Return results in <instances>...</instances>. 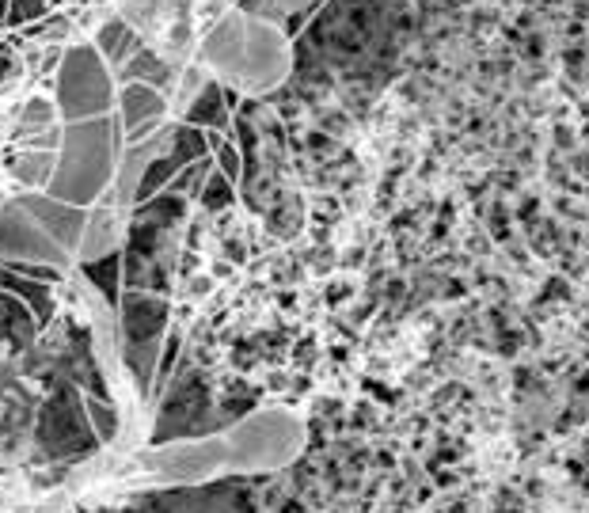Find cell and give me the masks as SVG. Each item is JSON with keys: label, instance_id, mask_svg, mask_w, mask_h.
I'll use <instances>...</instances> for the list:
<instances>
[{"label": "cell", "instance_id": "e0dca14e", "mask_svg": "<svg viewBox=\"0 0 589 513\" xmlns=\"http://www.w3.org/2000/svg\"><path fill=\"white\" fill-rule=\"evenodd\" d=\"M46 12H50L46 0H8V19H4V27H31V23H38Z\"/></svg>", "mask_w": 589, "mask_h": 513}, {"label": "cell", "instance_id": "5bb4252c", "mask_svg": "<svg viewBox=\"0 0 589 513\" xmlns=\"http://www.w3.org/2000/svg\"><path fill=\"white\" fill-rule=\"evenodd\" d=\"M202 209H209V213H217V209H228L232 202H236V183L232 179H225L221 171L213 168L209 171V179L202 183V190H198V198H194Z\"/></svg>", "mask_w": 589, "mask_h": 513}, {"label": "cell", "instance_id": "7402d4cb", "mask_svg": "<svg viewBox=\"0 0 589 513\" xmlns=\"http://www.w3.org/2000/svg\"><path fill=\"white\" fill-rule=\"evenodd\" d=\"M232 4H240V0H232Z\"/></svg>", "mask_w": 589, "mask_h": 513}, {"label": "cell", "instance_id": "5b68a950", "mask_svg": "<svg viewBox=\"0 0 589 513\" xmlns=\"http://www.w3.org/2000/svg\"><path fill=\"white\" fill-rule=\"evenodd\" d=\"M114 114L122 122V133H126V145H137L164 126L168 118V95L156 92L152 84H118V95H114Z\"/></svg>", "mask_w": 589, "mask_h": 513}, {"label": "cell", "instance_id": "9c48e42d", "mask_svg": "<svg viewBox=\"0 0 589 513\" xmlns=\"http://www.w3.org/2000/svg\"><path fill=\"white\" fill-rule=\"evenodd\" d=\"M0 289L16 293L19 301H23L27 308H31V312H35L38 323H46L50 316H54V285L35 282V278H23V274H16L12 266L0 263Z\"/></svg>", "mask_w": 589, "mask_h": 513}, {"label": "cell", "instance_id": "ffe728a7", "mask_svg": "<svg viewBox=\"0 0 589 513\" xmlns=\"http://www.w3.org/2000/svg\"><path fill=\"white\" fill-rule=\"evenodd\" d=\"M0 342H4V323H0Z\"/></svg>", "mask_w": 589, "mask_h": 513}, {"label": "cell", "instance_id": "7c38bea8", "mask_svg": "<svg viewBox=\"0 0 589 513\" xmlns=\"http://www.w3.org/2000/svg\"><path fill=\"white\" fill-rule=\"evenodd\" d=\"M164 156L175 164V171L194 164V160H202V156H209L206 130H198V126H190V122H175V126H171V145Z\"/></svg>", "mask_w": 589, "mask_h": 513}, {"label": "cell", "instance_id": "8992f818", "mask_svg": "<svg viewBox=\"0 0 589 513\" xmlns=\"http://www.w3.org/2000/svg\"><path fill=\"white\" fill-rule=\"evenodd\" d=\"M118 320L126 342H160L168 335V301L145 289H122Z\"/></svg>", "mask_w": 589, "mask_h": 513}, {"label": "cell", "instance_id": "3957f363", "mask_svg": "<svg viewBox=\"0 0 589 513\" xmlns=\"http://www.w3.org/2000/svg\"><path fill=\"white\" fill-rule=\"evenodd\" d=\"M114 95H118V84H114L111 65L95 50V42H80L61 54L54 76V107L61 122L111 114Z\"/></svg>", "mask_w": 589, "mask_h": 513}, {"label": "cell", "instance_id": "6da1fadb", "mask_svg": "<svg viewBox=\"0 0 589 513\" xmlns=\"http://www.w3.org/2000/svg\"><path fill=\"white\" fill-rule=\"evenodd\" d=\"M202 61L232 88L263 95L285 84L293 69V50L274 19L232 8L202 42Z\"/></svg>", "mask_w": 589, "mask_h": 513}, {"label": "cell", "instance_id": "44dd1931", "mask_svg": "<svg viewBox=\"0 0 589 513\" xmlns=\"http://www.w3.org/2000/svg\"><path fill=\"white\" fill-rule=\"evenodd\" d=\"M46 4H54V0H46Z\"/></svg>", "mask_w": 589, "mask_h": 513}, {"label": "cell", "instance_id": "7a4b0ae2", "mask_svg": "<svg viewBox=\"0 0 589 513\" xmlns=\"http://www.w3.org/2000/svg\"><path fill=\"white\" fill-rule=\"evenodd\" d=\"M122 149H126V133L114 111L80 118V122H61V149H57L46 194L69 206L92 209L114 183Z\"/></svg>", "mask_w": 589, "mask_h": 513}, {"label": "cell", "instance_id": "52a82bcc", "mask_svg": "<svg viewBox=\"0 0 589 513\" xmlns=\"http://www.w3.org/2000/svg\"><path fill=\"white\" fill-rule=\"evenodd\" d=\"M130 80H137V84H152L156 92H164L171 99L175 84H179V69L171 65L168 57H160L156 50L141 46V50H133V54L126 57V65H122L118 76H114V84H130Z\"/></svg>", "mask_w": 589, "mask_h": 513}, {"label": "cell", "instance_id": "2e32d148", "mask_svg": "<svg viewBox=\"0 0 589 513\" xmlns=\"http://www.w3.org/2000/svg\"><path fill=\"white\" fill-rule=\"evenodd\" d=\"M213 164H217V171L225 175V179H232V183H240V171H244V152H240V145H236V137L232 133H225L217 145H213Z\"/></svg>", "mask_w": 589, "mask_h": 513}, {"label": "cell", "instance_id": "8fae6325", "mask_svg": "<svg viewBox=\"0 0 589 513\" xmlns=\"http://www.w3.org/2000/svg\"><path fill=\"white\" fill-rule=\"evenodd\" d=\"M61 126V118H57V107L46 99V95H35V99H27L16 114V126H12V141H23V137H35V133H46Z\"/></svg>", "mask_w": 589, "mask_h": 513}, {"label": "cell", "instance_id": "9a60e30c", "mask_svg": "<svg viewBox=\"0 0 589 513\" xmlns=\"http://www.w3.org/2000/svg\"><path fill=\"white\" fill-rule=\"evenodd\" d=\"M323 0H240L236 8H244V12H251V16H263V19H278L289 16V12H301V8H308V12H316Z\"/></svg>", "mask_w": 589, "mask_h": 513}, {"label": "cell", "instance_id": "4fadbf2b", "mask_svg": "<svg viewBox=\"0 0 589 513\" xmlns=\"http://www.w3.org/2000/svg\"><path fill=\"white\" fill-rule=\"evenodd\" d=\"M80 266H84L88 282L111 301V308H118V301H122V247L111 251V255H103V259H92V263H80Z\"/></svg>", "mask_w": 589, "mask_h": 513}, {"label": "cell", "instance_id": "30bf717a", "mask_svg": "<svg viewBox=\"0 0 589 513\" xmlns=\"http://www.w3.org/2000/svg\"><path fill=\"white\" fill-rule=\"evenodd\" d=\"M228 107L225 99H221V80H206L202 88H198V95L187 103V118L183 122H190V126H198V130H228Z\"/></svg>", "mask_w": 589, "mask_h": 513}, {"label": "cell", "instance_id": "277c9868", "mask_svg": "<svg viewBox=\"0 0 589 513\" xmlns=\"http://www.w3.org/2000/svg\"><path fill=\"white\" fill-rule=\"evenodd\" d=\"M0 259H16V263H50L65 266L73 263V255L57 244V236L50 228L35 221L27 209H19L16 202H8L0 213Z\"/></svg>", "mask_w": 589, "mask_h": 513}, {"label": "cell", "instance_id": "ba28073f", "mask_svg": "<svg viewBox=\"0 0 589 513\" xmlns=\"http://www.w3.org/2000/svg\"><path fill=\"white\" fill-rule=\"evenodd\" d=\"M141 46H145L141 35H137L122 16H111L99 27V35H95V50H99V57L111 65V73H118V69L126 65V57H130L133 50H141Z\"/></svg>", "mask_w": 589, "mask_h": 513}, {"label": "cell", "instance_id": "ac0fdd59", "mask_svg": "<svg viewBox=\"0 0 589 513\" xmlns=\"http://www.w3.org/2000/svg\"><path fill=\"white\" fill-rule=\"evenodd\" d=\"M8 73H12V54L4 50V54H0V84H4V76Z\"/></svg>", "mask_w": 589, "mask_h": 513}, {"label": "cell", "instance_id": "d6986e66", "mask_svg": "<svg viewBox=\"0 0 589 513\" xmlns=\"http://www.w3.org/2000/svg\"><path fill=\"white\" fill-rule=\"evenodd\" d=\"M4 19H8V0H0V27H4Z\"/></svg>", "mask_w": 589, "mask_h": 513}]
</instances>
